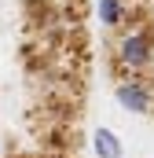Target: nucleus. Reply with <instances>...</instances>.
Instances as JSON below:
<instances>
[{
  "label": "nucleus",
  "instance_id": "obj_4",
  "mask_svg": "<svg viewBox=\"0 0 154 158\" xmlns=\"http://www.w3.org/2000/svg\"><path fill=\"white\" fill-rule=\"evenodd\" d=\"M51 158H55V155H51Z\"/></svg>",
  "mask_w": 154,
  "mask_h": 158
},
{
  "label": "nucleus",
  "instance_id": "obj_3",
  "mask_svg": "<svg viewBox=\"0 0 154 158\" xmlns=\"http://www.w3.org/2000/svg\"><path fill=\"white\" fill-rule=\"evenodd\" d=\"M95 151H99L103 158H117V151H121V147H117L114 132H107V129H103V132H99V140H95Z\"/></svg>",
  "mask_w": 154,
  "mask_h": 158
},
{
  "label": "nucleus",
  "instance_id": "obj_1",
  "mask_svg": "<svg viewBox=\"0 0 154 158\" xmlns=\"http://www.w3.org/2000/svg\"><path fill=\"white\" fill-rule=\"evenodd\" d=\"M151 52H154V37H151V30L147 26H132V30H125L121 37H117V52H114V59H117V66L132 77V74H140L147 63H151Z\"/></svg>",
  "mask_w": 154,
  "mask_h": 158
},
{
  "label": "nucleus",
  "instance_id": "obj_2",
  "mask_svg": "<svg viewBox=\"0 0 154 158\" xmlns=\"http://www.w3.org/2000/svg\"><path fill=\"white\" fill-rule=\"evenodd\" d=\"M99 22L103 26H121L125 22V4L121 0H99Z\"/></svg>",
  "mask_w": 154,
  "mask_h": 158
}]
</instances>
